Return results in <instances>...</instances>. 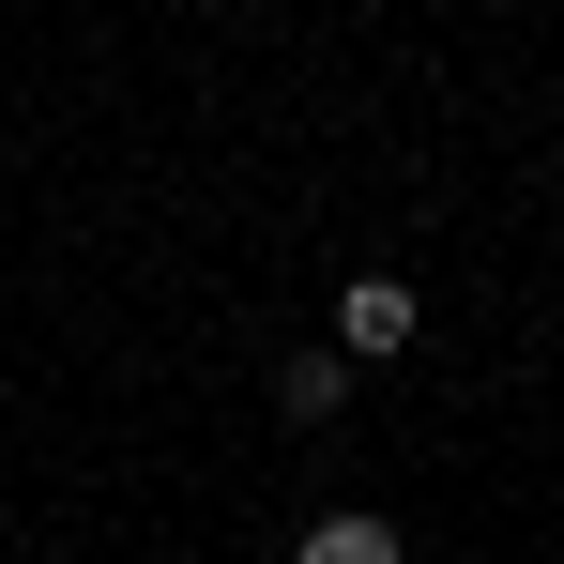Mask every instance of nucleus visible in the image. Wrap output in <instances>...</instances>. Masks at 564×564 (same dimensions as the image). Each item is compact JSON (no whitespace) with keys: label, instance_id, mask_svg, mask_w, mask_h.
<instances>
[{"label":"nucleus","instance_id":"1","mask_svg":"<svg viewBox=\"0 0 564 564\" xmlns=\"http://www.w3.org/2000/svg\"><path fill=\"white\" fill-rule=\"evenodd\" d=\"M412 321H427V305H412V275H351V290H336V351H351V367L412 351Z\"/></svg>","mask_w":564,"mask_h":564},{"label":"nucleus","instance_id":"2","mask_svg":"<svg viewBox=\"0 0 564 564\" xmlns=\"http://www.w3.org/2000/svg\"><path fill=\"white\" fill-rule=\"evenodd\" d=\"M275 412H290V427H336V412H351V351H290V367H275Z\"/></svg>","mask_w":564,"mask_h":564},{"label":"nucleus","instance_id":"3","mask_svg":"<svg viewBox=\"0 0 564 564\" xmlns=\"http://www.w3.org/2000/svg\"><path fill=\"white\" fill-rule=\"evenodd\" d=\"M290 564H397V519L336 503V519H305V550H290Z\"/></svg>","mask_w":564,"mask_h":564}]
</instances>
